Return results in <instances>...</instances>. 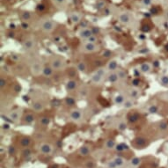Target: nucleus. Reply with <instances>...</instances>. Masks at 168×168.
<instances>
[{"label": "nucleus", "mask_w": 168, "mask_h": 168, "mask_svg": "<svg viewBox=\"0 0 168 168\" xmlns=\"http://www.w3.org/2000/svg\"><path fill=\"white\" fill-rule=\"evenodd\" d=\"M106 75V72L104 69H99L91 77V82L96 86H100L103 83L104 77Z\"/></svg>", "instance_id": "nucleus-1"}, {"label": "nucleus", "mask_w": 168, "mask_h": 168, "mask_svg": "<svg viewBox=\"0 0 168 168\" xmlns=\"http://www.w3.org/2000/svg\"><path fill=\"white\" fill-rule=\"evenodd\" d=\"M50 66L54 69V70H61L65 67V61L60 57H53L50 61Z\"/></svg>", "instance_id": "nucleus-2"}, {"label": "nucleus", "mask_w": 168, "mask_h": 168, "mask_svg": "<svg viewBox=\"0 0 168 168\" xmlns=\"http://www.w3.org/2000/svg\"><path fill=\"white\" fill-rule=\"evenodd\" d=\"M55 27L56 23L52 20H45L41 25V30L45 33H51L55 29Z\"/></svg>", "instance_id": "nucleus-3"}, {"label": "nucleus", "mask_w": 168, "mask_h": 168, "mask_svg": "<svg viewBox=\"0 0 168 168\" xmlns=\"http://www.w3.org/2000/svg\"><path fill=\"white\" fill-rule=\"evenodd\" d=\"M42 66H41V63L39 62V61H35V62H33L32 64H31V71L33 73V75L34 76H39L40 74H42Z\"/></svg>", "instance_id": "nucleus-4"}, {"label": "nucleus", "mask_w": 168, "mask_h": 168, "mask_svg": "<svg viewBox=\"0 0 168 168\" xmlns=\"http://www.w3.org/2000/svg\"><path fill=\"white\" fill-rule=\"evenodd\" d=\"M40 152L44 155H50L53 152V146L48 143H42L39 147Z\"/></svg>", "instance_id": "nucleus-5"}, {"label": "nucleus", "mask_w": 168, "mask_h": 168, "mask_svg": "<svg viewBox=\"0 0 168 168\" xmlns=\"http://www.w3.org/2000/svg\"><path fill=\"white\" fill-rule=\"evenodd\" d=\"M99 47L96 45V43H91V42H86L82 48L83 51L86 53H93L97 51Z\"/></svg>", "instance_id": "nucleus-6"}, {"label": "nucleus", "mask_w": 168, "mask_h": 168, "mask_svg": "<svg viewBox=\"0 0 168 168\" xmlns=\"http://www.w3.org/2000/svg\"><path fill=\"white\" fill-rule=\"evenodd\" d=\"M70 118L74 122H80L83 119L82 111L79 109H74L70 114Z\"/></svg>", "instance_id": "nucleus-7"}, {"label": "nucleus", "mask_w": 168, "mask_h": 168, "mask_svg": "<svg viewBox=\"0 0 168 168\" xmlns=\"http://www.w3.org/2000/svg\"><path fill=\"white\" fill-rule=\"evenodd\" d=\"M23 49L27 51H32L34 49L35 46H36V43L35 41L33 40V39H27L24 42H23Z\"/></svg>", "instance_id": "nucleus-8"}, {"label": "nucleus", "mask_w": 168, "mask_h": 168, "mask_svg": "<svg viewBox=\"0 0 168 168\" xmlns=\"http://www.w3.org/2000/svg\"><path fill=\"white\" fill-rule=\"evenodd\" d=\"M152 64L150 63H148V62H145V63H143L140 66H139V70L143 73V74H148L150 72H151L152 70Z\"/></svg>", "instance_id": "nucleus-9"}, {"label": "nucleus", "mask_w": 168, "mask_h": 168, "mask_svg": "<svg viewBox=\"0 0 168 168\" xmlns=\"http://www.w3.org/2000/svg\"><path fill=\"white\" fill-rule=\"evenodd\" d=\"M147 144V139L143 136H139L135 139V145L136 148H145Z\"/></svg>", "instance_id": "nucleus-10"}, {"label": "nucleus", "mask_w": 168, "mask_h": 168, "mask_svg": "<svg viewBox=\"0 0 168 168\" xmlns=\"http://www.w3.org/2000/svg\"><path fill=\"white\" fill-rule=\"evenodd\" d=\"M93 34V33L92 29H89V28L82 29V30L79 32V36H80V38L85 39V40H87V39L90 38Z\"/></svg>", "instance_id": "nucleus-11"}, {"label": "nucleus", "mask_w": 168, "mask_h": 168, "mask_svg": "<svg viewBox=\"0 0 168 168\" xmlns=\"http://www.w3.org/2000/svg\"><path fill=\"white\" fill-rule=\"evenodd\" d=\"M77 86V83L74 79H70L65 85V88L68 92H72V91L76 90Z\"/></svg>", "instance_id": "nucleus-12"}, {"label": "nucleus", "mask_w": 168, "mask_h": 168, "mask_svg": "<svg viewBox=\"0 0 168 168\" xmlns=\"http://www.w3.org/2000/svg\"><path fill=\"white\" fill-rule=\"evenodd\" d=\"M119 20L120 22H122V24H125V25H128L129 24L130 20H131V17L129 13H122L120 15H119Z\"/></svg>", "instance_id": "nucleus-13"}, {"label": "nucleus", "mask_w": 168, "mask_h": 168, "mask_svg": "<svg viewBox=\"0 0 168 168\" xmlns=\"http://www.w3.org/2000/svg\"><path fill=\"white\" fill-rule=\"evenodd\" d=\"M91 153V149L89 148V146L87 145H82L79 149H78V154L80 156L83 157H86L88 155H90Z\"/></svg>", "instance_id": "nucleus-14"}, {"label": "nucleus", "mask_w": 168, "mask_h": 168, "mask_svg": "<svg viewBox=\"0 0 168 168\" xmlns=\"http://www.w3.org/2000/svg\"><path fill=\"white\" fill-rule=\"evenodd\" d=\"M107 70H109L110 72L116 71L118 70V62L116 60H111L108 62L107 65Z\"/></svg>", "instance_id": "nucleus-15"}, {"label": "nucleus", "mask_w": 168, "mask_h": 168, "mask_svg": "<svg viewBox=\"0 0 168 168\" xmlns=\"http://www.w3.org/2000/svg\"><path fill=\"white\" fill-rule=\"evenodd\" d=\"M32 108L34 112H42L44 110V105L41 101H34L32 104Z\"/></svg>", "instance_id": "nucleus-16"}, {"label": "nucleus", "mask_w": 168, "mask_h": 168, "mask_svg": "<svg viewBox=\"0 0 168 168\" xmlns=\"http://www.w3.org/2000/svg\"><path fill=\"white\" fill-rule=\"evenodd\" d=\"M114 162L115 163V164L117 165V167H123V165L126 164V160L125 158H123L121 156H116L113 158Z\"/></svg>", "instance_id": "nucleus-17"}, {"label": "nucleus", "mask_w": 168, "mask_h": 168, "mask_svg": "<svg viewBox=\"0 0 168 168\" xmlns=\"http://www.w3.org/2000/svg\"><path fill=\"white\" fill-rule=\"evenodd\" d=\"M54 73V69L51 66H45L43 67L42 70V75L45 76L46 77H49L53 75Z\"/></svg>", "instance_id": "nucleus-18"}, {"label": "nucleus", "mask_w": 168, "mask_h": 168, "mask_svg": "<svg viewBox=\"0 0 168 168\" xmlns=\"http://www.w3.org/2000/svg\"><path fill=\"white\" fill-rule=\"evenodd\" d=\"M128 119H129V122L130 123H136L140 120V115L138 113H136V112L131 113V114H129Z\"/></svg>", "instance_id": "nucleus-19"}, {"label": "nucleus", "mask_w": 168, "mask_h": 168, "mask_svg": "<svg viewBox=\"0 0 168 168\" xmlns=\"http://www.w3.org/2000/svg\"><path fill=\"white\" fill-rule=\"evenodd\" d=\"M108 80L111 84H115V83L119 80V77H118V76H117L116 71L110 72V73L108 75Z\"/></svg>", "instance_id": "nucleus-20"}, {"label": "nucleus", "mask_w": 168, "mask_h": 168, "mask_svg": "<svg viewBox=\"0 0 168 168\" xmlns=\"http://www.w3.org/2000/svg\"><path fill=\"white\" fill-rule=\"evenodd\" d=\"M9 118L13 121V122H18L20 118V113L19 110H15L13 111L9 114Z\"/></svg>", "instance_id": "nucleus-21"}, {"label": "nucleus", "mask_w": 168, "mask_h": 168, "mask_svg": "<svg viewBox=\"0 0 168 168\" xmlns=\"http://www.w3.org/2000/svg\"><path fill=\"white\" fill-rule=\"evenodd\" d=\"M20 143L22 147L27 148L31 144V138L29 136H23V137H21Z\"/></svg>", "instance_id": "nucleus-22"}, {"label": "nucleus", "mask_w": 168, "mask_h": 168, "mask_svg": "<svg viewBox=\"0 0 168 168\" xmlns=\"http://www.w3.org/2000/svg\"><path fill=\"white\" fill-rule=\"evenodd\" d=\"M115 146H116V143L115 140L113 139H108L106 142H105V147L108 150H113V149H115Z\"/></svg>", "instance_id": "nucleus-23"}, {"label": "nucleus", "mask_w": 168, "mask_h": 168, "mask_svg": "<svg viewBox=\"0 0 168 168\" xmlns=\"http://www.w3.org/2000/svg\"><path fill=\"white\" fill-rule=\"evenodd\" d=\"M159 84L164 87H168V75H162L159 77Z\"/></svg>", "instance_id": "nucleus-24"}, {"label": "nucleus", "mask_w": 168, "mask_h": 168, "mask_svg": "<svg viewBox=\"0 0 168 168\" xmlns=\"http://www.w3.org/2000/svg\"><path fill=\"white\" fill-rule=\"evenodd\" d=\"M125 101H126V99H125V97L122 94H119V95L115 96V98L114 100L115 105H123Z\"/></svg>", "instance_id": "nucleus-25"}, {"label": "nucleus", "mask_w": 168, "mask_h": 168, "mask_svg": "<svg viewBox=\"0 0 168 168\" xmlns=\"http://www.w3.org/2000/svg\"><path fill=\"white\" fill-rule=\"evenodd\" d=\"M24 122L27 124H31L32 122H34V115L32 113H27L25 116H24Z\"/></svg>", "instance_id": "nucleus-26"}, {"label": "nucleus", "mask_w": 168, "mask_h": 168, "mask_svg": "<svg viewBox=\"0 0 168 168\" xmlns=\"http://www.w3.org/2000/svg\"><path fill=\"white\" fill-rule=\"evenodd\" d=\"M86 64L85 62H78L77 64V70L80 72H86Z\"/></svg>", "instance_id": "nucleus-27"}, {"label": "nucleus", "mask_w": 168, "mask_h": 168, "mask_svg": "<svg viewBox=\"0 0 168 168\" xmlns=\"http://www.w3.org/2000/svg\"><path fill=\"white\" fill-rule=\"evenodd\" d=\"M116 73H117V76L119 77V80H125L126 77H127V72L122 70V69H118L116 70Z\"/></svg>", "instance_id": "nucleus-28"}, {"label": "nucleus", "mask_w": 168, "mask_h": 168, "mask_svg": "<svg viewBox=\"0 0 168 168\" xmlns=\"http://www.w3.org/2000/svg\"><path fill=\"white\" fill-rule=\"evenodd\" d=\"M129 149V147L126 143H119V144H116V146H115V150L119 151V152L128 150Z\"/></svg>", "instance_id": "nucleus-29"}, {"label": "nucleus", "mask_w": 168, "mask_h": 168, "mask_svg": "<svg viewBox=\"0 0 168 168\" xmlns=\"http://www.w3.org/2000/svg\"><path fill=\"white\" fill-rule=\"evenodd\" d=\"M157 128L160 131H165L168 129V123L165 121H161L157 124Z\"/></svg>", "instance_id": "nucleus-30"}, {"label": "nucleus", "mask_w": 168, "mask_h": 168, "mask_svg": "<svg viewBox=\"0 0 168 168\" xmlns=\"http://www.w3.org/2000/svg\"><path fill=\"white\" fill-rule=\"evenodd\" d=\"M70 20H71V21H72L73 23L77 24V23H78V22L81 20V16H80L77 13H71V15H70Z\"/></svg>", "instance_id": "nucleus-31"}, {"label": "nucleus", "mask_w": 168, "mask_h": 168, "mask_svg": "<svg viewBox=\"0 0 168 168\" xmlns=\"http://www.w3.org/2000/svg\"><path fill=\"white\" fill-rule=\"evenodd\" d=\"M40 123H41V126L47 127V126H49V123H50V119H49L48 116H42V117L40 118Z\"/></svg>", "instance_id": "nucleus-32"}, {"label": "nucleus", "mask_w": 168, "mask_h": 168, "mask_svg": "<svg viewBox=\"0 0 168 168\" xmlns=\"http://www.w3.org/2000/svg\"><path fill=\"white\" fill-rule=\"evenodd\" d=\"M141 164V158L137 157H134L131 160H130V164L133 167H136Z\"/></svg>", "instance_id": "nucleus-33"}, {"label": "nucleus", "mask_w": 168, "mask_h": 168, "mask_svg": "<svg viewBox=\"0 0 168 168\" xmlns=\"http://www.w3.org/2000/svg\"><path fill=\"white\" fill-rule=\"evenodd\" d=\"M139 92L136 90V89H130L129 90V97L132 98V99H138L139 97Z\"/></svg>", "instance_id": "nucleus-34"}, {"label": "nucleus", "mask_w": 168, "mask_h": 168, "mask_svg": "<svg viewBox=\"0 0 168 168\" xmlns=\"http://www.w3.org/2000/svg\"><path fill=\"white\" fill-rule=\"evenodd\" d=\"M122 106H123V108H126V109H130V108H133V106H134V102H133L131 100L128 99V100L125 101V102L123 103Z\"/></svg>", "instance_id": "nucleus-35"}, {"label": "nucleus", "mask_w": 168, "mask_h": 168, "mask_svg": "<svg viewBox=\"0 0 168 168\" xmlns=\"http://www.w3.org/2000/svg\"><path fill=\"white\" fill-rule=\"evenodd\" d=\"M20 16H21V19L23 20H29L30 19H31V13H29V12H27V11H25V12H22L21 13V14H20Z\"/></svg>", "instance_id": "nucleus-36"}, {"label": "nucleus", "mask_w": 168, "mask_h": 168, "mask_svg": "<svg viewBox=\"0 0 168 168\" xmlns=\"http://www.w3.org/2000/svg\"><path fill=\"white\" fill-rule=\"evenodd\" d=\"M64 101H65L66 105H68V106H74L75 103H76V101L74 100V98L70 97V96H69V97H66L65 100H64Z\"/></svg>", "instance_id": "nucleus-37"}, {"label": "nucleus", "mask_w": 168, "mask_h": 168, "mask_svg": "<svg viewBox=\"0 0 168 168\" xmlns=\"http://www.w3.org/2000/svg\"><path fill=\"white\" fill-rule=\"evenodd\" d=\"M117 129H118V130H120V131H124V130L127 129V124H126L124 122H120L117 124Z\"/></svg>", "instance_id": "nucleus-38"}, {"label": "nucleus", "mask_w": 168, "mask_h": 168, "mask_svg": "<svg viewBox=\"0 0 168 168\" xmlns=\"http://www.w3.org/2000/svg\"><path fill=\"white\" fill-rule=\"evenodd\" d=\"M157 111H158V108L155 105H151L148 108V112L150 114H156V113H157Z\"/></svg>", "instance_id": "nucleus-39"}, {"label": "nucleus", "mask_w": 168, "mask_h": 168, "mask_svg": "<svg viewBox=\"0 0 168 168\" xmlns=\"http://www.w3.org/2000/svg\"><path fill=\"white\" fill-rule=\"evenodd\" d=\"M112 54H113V52H112L111 50H109V49H105V50L103 51V53H102V56H103L104 58H109V57L112 56Z\"/></svg>", "instance_id": "nucleus-40"}, {"label": "nucleus", "mask_w": 168, "mask_h": 168, "mask_svg": "<svg viewBox=\"0 0 168 168\" xmlns=\"http://www.w3.org/2000/svg\"><path fill=\"white\" fill-rule=\"evenodd\" d=\"M97 41H98V38H97V36H96L95 34H93L90 38H88V39L86 40L87 42H91V43H96Z\"/></svg>", "instance_id": "nucleus-41"}, {"label": "nucleus", "mask_w": 168, "mask_h": 168, "mask_svg": "<svg viewBox=\"0 0 168 168\" xmlns=\"http://www.w3.org/2000/svg\"><path fill=\"white\" fill-rule=\"evenodd\" d=\"M107 168H117V165L115 164V163L114 162V160H110L108 162L107 164Z\"/></svg>", "instance_id": "nucleus-42"}, {"label": "nucleus", "mask_w": 168, "mask_h": 168, "mask_svg": "<svg viewBox=\"0 0 168 168\" xmlns=\"http://www.w3.org/2000/svg\"><path fill=\"white\" fill-rule=\"evenodd\" d=\"M159 99L168 101V91H167V92H164V93H161V94H159Z\"/></svg>", "instance_id": "nucleus-43"}, {"label": "nucleus", "mask_w": 168, "mask_h": 168, "mask_svg": "<svg viewBox=\"0 0 168 168\" xmlns=\"http://www.w3.org/2000/svg\"><path fill=\"white\" fill-rule=\"evenodd\" d=\"M105 7V3L102 1H98L97 2V4H96V8L98 9V10H101V9H103Z\"/></svg>", "instance_id": "nucleus-44"}, {"label": "nucleus", "mask_w": 168, "mask_h": 168, "mask_svg": "<svg viewBox=\"0 0 168 168\" xmlns=\"http://www.w3.org/2000/svg\"><path fill=\"white\" fill-rule=\"evenodd\" d=\"M132 85H133V86L137 87V86L140 85V80H139V78H134V79L132 80Z\"/></svg>", "instance_id": "nucleus-45"}, {"label": "nucleus", "mask_w": 168, "mask_h": 168, "mask_svg": "<svg viewBox=\"0 0 168 168\" xmlns=\"http://www.w3.org/2000/svg\"><path fill=\"white\" fill-rule=\"evenodd\" d=\"M22 154H23L24 157H28V156L31 155V150L28 148H25V150L22 151Z\"/></svg>", "instance_id": "nucleus-46"}, {"label": "nucleus", "mask_w": 168, "mask_h": 168, "mask_svg": "<svg viewBox=\"0 0 168 168\" xmlns=\"http://www.w3.org/2000/svg\"><path fill=\"white\" fill-rule=\"evenodd\" d=\"M6 86V80L4 77H1L0 78V87L3 89Z\"/></svg>", "instance_id": "nucleus-47"}, {"label": "nucleus", "mask_w": 168, "mask_h": 168, "mask_svg": "<svg viewBox=\"0 0 168 168\" xmlns=\"http://www.w3.org/2000/svg\"><path fill=\"white\" fill-rule=\"evenodd\" d=\"M8 152L10 155H14L15 152H16V150H15V147L14 146H10L8 148Z\"/></svg>", "instance_id": "nucleus-48"}, {"label": "nucleus", "mask_w": 168, "mask_h": 168, "mask_svg": "<svg viewBox=\"0 0 168 168\" xmlns=\"http://www.w3.org/2000/svg\"><path fill=\"white\" fill-rule=\"evenodd\" d=\"M142 1H143V4L144 6H150V5L151 4L152 0H142Z\"/></svg>", "instance_id": "nucleus-49"}, {"label": "nucleus", "mask_w": 168, "mask_h": 168, "mask_svg": "<svg viewBox=\"0 0 168 168\" xmlns=\"http://www.w3.org/2000/svg\"><path fill=\"white\" fill-rule=\"evenodd\" d=\"M14 91H15V92H17V93H19V92H20V91H21V86L19 85V84H17V85H15V86H14Z\"/></svg>", "instance_id": "nucleus-50"}, {"label": "nucleus", "mask_w": 168, "mask_h": 168, "mask_svg": "<svg viewBox=\"0 0 168 168\" xmlns=\"http://www.w3.org/2000/svg\"><path fill=\"white\" fill-rule=\"evenodd\" d=\"M66 0H54V2L57 5H63V3H65Z\"/></svg>", "instance_id": "nucleus-51"}, {"label": "nucleus", "mask_w": 168, "mask_h": 168, "mask_svg": "<svg viewBox=\"0 0 168 168\" xmlns=\"http://www.w3.org/2000/svg\"><path fill=\"white\" fill-rule=\"evenodd\" d=\"M20 58V56L19 55H15V54H13V55L12 56V59H13V60L16 61V62H17Z\"/></svg>", "instance_id": "nucleus-52"}, {"label": "nucleus", "mask_w": 168, "mask_h": 168, "mask_svg": "<svg viewBox=\"0 0 168 168\" xmlns=\"http://www.w3.org/2000/svg\"><path fill=\"white\" fill-rule=\"evenodd\" d=\"M45 8H46V7H45V6H44L43 4H41V5H39V6H37V9H38L39 11H43Z\"/></svg>", "instance_id": "nucleus-53"}, {"label": "nucleus", "mask_w": 168, "mask_h": 168, "mask_svg": "<svg viewBox=\"0 0 168 168\" xmlns=\"http://www.w3.org/2000/svg\"><path fill=\"white\" fill-rule=\"evenodd\" d=\"M81 95L82 96H86V93H87V89H84V90H81Z\"/></svg>", "instance_id": "nucleus-54"}, {"label": "nucleus", "mask_w": 168, "mask_h": 168, "mask_svg": "<svg viewBox=\"0 0 168 168\" xmlns=\"http://www.w3.org/2000/svg\"><path fill=\"white\" fill-rule=\"evenodd\" d=\"M93 163H88V164H87V168H89V167H93Z\"/></svg>", "instance_id": "nucleus-55"}, {"label": "nucleus", "mask_w": 168, "mask_h": 168, "mask_svg": "<svg viewBox=\"0 0 168 168\" xmlns=\"http://www.w3.org/2000/svg\"><path fill=\"white\" fill-rule=\"evenodd\" d=\"M22 27H23V28H27V24H26V23H22Z\"/></svg>", "instance_id": "nucleus-56"}, {"label": "nucleus", "mask_w": 168, "mask_h": 168, "mask_svg": "<svg viewBox=\"0 0 168 168\" xmlns=\"http://www.w3.org/2000/svg\"><path fill=\"white\" fill-rule=\"evenodd\" d=\"M165 50H167V51H168V45H166V46H165Z\"/></svg>", "instance_id": "nucleus-57"}, {"label": "nucleus", "mask_w": 168, "mask_h": 168, "mask_svg": "<svg viewBox=\"0 0 168 168\" xmlns=\"http://www.w3.org/2000/svg\"><path fill=\"white\" fill-rule=\"evenodd\" d=\"M166 16H167V18H168V11H167V13H166Z\"/></svg>", "instance_id": "nucleus-58"}, {"label": "nucleus", "mask_w": 168, "mask_h": 168, "mask_svg": "<svg viewBox=\"0 0 168 168\" xmlns=\"http://www.w3.org/2000/svg\"><path fill=\"white\" fill-rule=\"evenodd\" d=\"M117 168H123V167H117Z\"/></svg>", "instance_id": "nucleus-59"}, {"label": "nucleus", "mask_w": 168, "mask_h": 168, "mask_svg": "<svg viewBox=\"0 0 168 168\" xmlns=\"http://www.w3.org/2000/svg\"><path fill=\"white\" fill-rule=\"evenodd\" d=\"M99 1H101V0H99Z\"/></svg>", "instance_id": "nucleus-60"}]
</instances>
